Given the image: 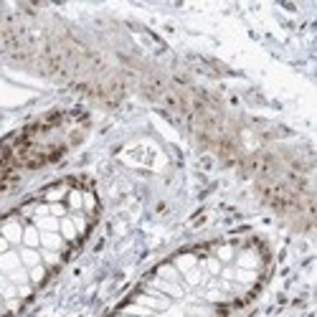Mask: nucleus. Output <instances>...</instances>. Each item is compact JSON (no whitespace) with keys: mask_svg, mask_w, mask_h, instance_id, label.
Wrapping results in <instances>:
<instances>
[{"mask_svg":"<svg viewBox=\"0 0 317 317\" xmlns=\"http://www.w3.org/2000/svg\"><path fill=\"white\" fill-rule=\"evenodd\" d=\"M31 279H33V282H41V279H43V266H33V269H31Z\"/></svg>","mask_w":317,"mask_h":317,"instance_id":"obj_12","label":"nucleus"},{"mask_svg":"<svg viewBox=\"0 0 317 317\" xmlns=\"http://www.w3.org/2000/svg\"><path fill=\"white\" fill-rule=\"evenodd\" d=\"M0 254H5V239L0 236Z\"/></svg>","mask_w":317,"mask_h":317,"instance_id":"obj_16","label":"nucleus"},{"mask_svg":"<svg viewBox=\"0 0 317 317\" xmlns=\"http://www.w3.org/2000/svg\"><path fill=\"white\" fill-rule=\"evenodd\" d=\"M61 231H63V236H66L69 241H74V239H76V226H74V221L63 218V221H61Z\"/></svg>","mask_w":317,"mask_h":317,"instance_id":"obj_4","label":"nucleus"},{"mask_svg":"<svg viewBox=\"0 0 317 317\" xmlns=\"http://www.w3.org/2000/svg\"><path fill=\"white\" fill-rule=\"evenodd\" d=\"M63 193H66V186H59V188H56V190H49V193H46V195H49V198H51V200H56V198H61Z\"/></svg>","mask_w":317,"mask_h":317,"instance_id":"obj_13","label":"nucleus"},{"mask_svg":"<svg viewBox=\"0 0 317 317\" xmlns=\"http://www.w3.org/2000/svg\"><path fill=\"white\" fill-rule=\"evenodd\" d=\"M193 264H195V259H193V256H180V259H178L180 271H190V269H193Z\"/></svg>","mask_w":317,"mask_h":317,"instance_id":"obj_9","label":"nucleus"},{"mask_svg":"<svg viewBox=\"0 0 317 317\" xmlns=\"http://www.w3.org/2000/svg\"><path fill=\"white\" fill-rule=\"evenodd\" d=\"M38 226H41V229H46V231H56V226H59V223H56V218H41V221H38Z\"/></svg>","mask_w":317,"mask_h":317,"instance_id":"obj_11","label":"nucleus"},{"mask_svg":"<svg viewBox=\"0 0 317 317\" xmlns=\"http://www.w3.org/2000/svg\"><path fill=\"white\" fill-rule=\"evenodd\" d=\"M23 234H20V226L15 223V221H8L5 226H3V239H8V241H18Z\"/></svg>","mask_w":317,"mask_h":317,"instance_id":"obj_2","label":"nucleus"},{"mask_svg":"<svg viewBox=\"0 0 317 317\" xmlns=\"http://www.w3.org/2000/svg\"><path fill=\"white\" fill-rule=\"evenodd\" d=\"M147 315V310H142V307H127V315Z\"/></svg>","mask_w":317,"mask_h":317,"instance_id":"obj_14","label":"nucleus"},{"mask_svg":"<svg viewBox=\"0 0 317 317\" xmlns=\"http://www.w3.org/2000/svg\"><path fill=\"white\" fill-rule=\"evenodd\" d=\"M20 261H23L26 266H31V269H33V266H38V254L33 252V249H26V252L20 254Z\"/></svg>","mask_w":317,"mask_h":317,"instance_id":"obj_3","label":"nucleus"},{"mask_svg":"<svg viewBox=\"0 0 317 317\" xmlns=\"http://www.w3.org/2000/svg\"><path fill=\"white\" fill-rule=\"evenodd\" d=\"M0 295H5V297H13L15 295V287H10L5 277H0Z\"/></svg>","mask_w":317,"mask_h":317,"instance_id":"obj_8","label":"nucleus"},{"mask_svg":"<svg viewBox=\"0 0 317 317\" xmlns=\"http://www.w3.org/2000/svg\"><path fill=\"white\" fill-rule=\"evenodd\" d=\"M23 241H26L28 246H36V244H38V234H36V229H26V231H23Z\"/></svg>","mask_w":317,"mask_h":317,"instance_id":"obj_6","label":"nucleus"},{"mask_svg":"<svg viewBox=\"0 0 317 317\" xmlns=\"http://www.w3.org/2000/svg\"><path fill=\"white\" fill-rule=\"evenodd\" d=\"M69 206L74 211H81V193H69Z\"/></svg>","mask_w":317,"mask_h":317,"instance_id":"obj_10","label":"nucleus"},{"mask_svg":"<svg viewBox=\"0 0 317 317\" xmlns=\"http://www.w3.org/2000/svg\"><path fill=\"white\" fill-rule=\"evenodd\" d=\"M218 256H221V259H231V256H234V252H231L229 246H223V249L218 252Z\"/></svg>","mask_w":317,"mask_h":317,"instance_id":"obj_15","label":"nucleus"},{"mask_svg":"<svg viewBox=\"0 0 317 317\" xmlns=\"http://www.w3.org/2000/svg\"><path fill=\"white\" fill-rule=\"evenodd\" d=\"M0 269H3L5 274L18 271V269H20V256H15V254H0Z\"/></svg>","mask_w":317,"mask_h":317,"instance_id":"obj_1","label":"nucleus"},{"mask_svg":"<svg viewBox=\"0 0 317 317\" xmlns=\"http://www.w3.org/2000/svg\"><path fill=\"white\" fill-rule=\"evenodd\" d=\"M43 244H46L49 249H59V246H61V239H59L54 231H49V234H43Z\"/></svg>","mask_w":317,"mask_h":317,"instance_id":"obj_5","label":"nucleus"},{"mask_svg":"<svg viewBox=\"0 0 317 317\" xmlns=\"http://www.w3.org/2000/svg\"><path fill=\"white\" fill-rule=\"evenodd\" d=\"M157 287H160L163 292H168V295H173V297H180V289H178L175 284H170V282H157Z\"/></svg>","mask_w":317,"mask_h":317,"instance_id":"obj_7","label":"nucleus"}]
</instances>
